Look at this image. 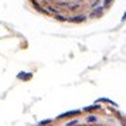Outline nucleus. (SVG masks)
<instances>
[{"instance_id":"nucleus-1","label":"nucleus","mask_w":126,"mask_h":126,"mask_svg":"<svg viewBox=\"0 0 126 126\" xmlns=\"http://www.w3.org/2000/svg\"><path fill=\"white\" fill-rule=\"evenodd\" d=\"M41 126H126V115L110 105H94L68 112Z\"/></svg>"},{"instance_id":"nucleus-2","label":"nucleus","mask_w":126,"mask_h":126,"mask_svg":"<svg viewBox=\"0 0 126 126\" xmlns=\"http://www.w3.org/2000/svg\"><path fill=\"white\" fill-rule=\"evenodd\" d=\"M40 10L52 14L57 18L82 21L85 17L92 16V13L99 9V1H38Z\"/></svg>"}]
</instances>
